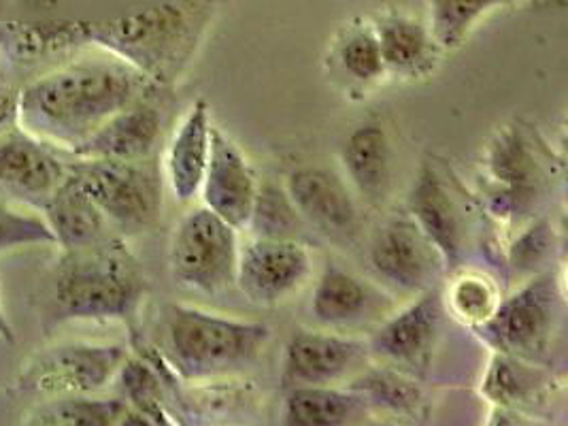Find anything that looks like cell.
Here are the masks:
<instances>
[{
  "instance_id": "6da1fadb",
  "label": "cell",
  "mask_w": 568,
  "mask_h": 426,
  "mask_svg": "<svg viewBox=\"0 0 568 426\" xmlns=\"http://www.w3.org/2000/svg\"><path fill=\"white\" fill-rule=\"evenodd\" d=\"M152 85L118 58L71 62L18 92V126L53 150L71 152Z\"/></svg>"
},
{
  "instance_id": "7a4b0ae2",
  "label": "cell",
  "mask_w": 568,
  "mask_h": 426,
  "mask_svg": "<svg viewBox=\"0 0 568 426\" xmlns=\"http://www.w3.org/2000/svg\"><path fill=\"white\" fill-rule=\"evenodd\" d=\"M217 0H169L115 20L81 22L85 45H99L154 85H171L194 60Z\"/></svg>"
},
{
  "instance_id": "3957f363",
  "label": "cell",
  "mask_w": 568,
  "mask_h": 426,
  "mask_svg": "<svg viewBox=\"0 0 568 426\" xmlns=\"http://www.w3.org/2000/svg\"><path fill=\"white\" fill-rule=\"evenodd\" d=\"M145 296V277L122 241L62 250L53 266L45 326L75 320H130Z\"/></svg>"
},
{
  "instance_id": "277c9868",
  "label": "cell",
  "mask_w": 568,
  "mask_h": 426,
  "mask_svg": "<svg viewBox=\"0 0 568 426\" xmlns=\"http://www.w3.org/2000/svg\"><path fill=\"white\" fill-rule=\"evenodd\" d=\"M160 331L162 354L183 379H207L247 367L268 342L264 324L222 318L185 305H166Z\"/></svg>"
},
{
  "instance_id": "5b68a950",
  "label": "cell",
  "mask_w": 568,
  "mask_h": 426,
  "mask_svg": "<svg viewBox=\"0 0 568 426\" xmlns=\"http://www.w3.org/2000/svg\"><path fill=\"white\" fill-rule=\"evenodd\" d=\"M69 178L124 233H143L160 217L162 182L145 160L78 159Z\"/></svg>"
},
{
  "instance_id": "8992f818",
  "label": "cell",
  "mask_w": 568,
  "mask_h": 426,
  "mask_svg": "<svg viewBox=\"0 0 568 426\" xmlns=\"http://www.w3.org/2000/svg\"><path fill=\"white\" fill-rule=\"evenodd\" d=\"M239 263L236 229L209 207L181 217L169 250L173 280L196 293L215 294L234 284Z\"/></svg>"
},
{
  "instance_id": "52a82bcc",
  "label": "cell",
  "mask_w": 568,
  "mask_h": 426,
  "mask_svg": "<svg viewBox=\"0 0 568 426\" xmlns=\"http://www.w3.org/2000/svg\"><path fill=\"white\" fill-rule=\"evenodd\" d=\"M129 358L120 344H62L34 354L18 377L24 393L73 397L104 388Z\"/></svg>"
},
{
  "instance_id": "ba28073f",
  "label": "cell",
  "mask_w": 568,
  "mask_h": 426,
  "mask_svg": "<svg viewBox=\"0 0 568 426\" xmlns=\"http://www.w3.org/2000/svg\"><path fill=\"white\" fill-rule=\"evenodd\" d=\"M556 316V296L547 280H537L507 301L481 324L486 339L505 354L521 361L545 356Z\"/></svg>"
},
{
  "instance_id": "9c48e42d",
  "label": "cell",
  "mask_w": 568,
  "mask_h": 426,
  "mask_svg": "<svg viewBox=\"0 0 568 426\" xmlns=\"http://www.w3.org/2000/svg\"><path fill=\"white\" fill-rule=\"evenodd\" d=\"M310 250L296 240L260 237L239 252L236 277L241 293L256 305H277L310 280Z\"/></svg>"
},
{
  "instance_id": "30bf717a",
  "label": "cell",
  "mask_w": 568,
  "mask_h": 426,
  "mask_svg": "<svg viewBox=\"0 0 568 426\" xmlns=\"http://www.w3.org/2000/svg\"><path fill=\"white\" fill-rule=\"evenodd\" d=\"M67 175L69 162L58 159L52 145L20 126L0 134V194L41 212Z\"/></svg>"
},
{
  "instance_id": "8fae6325",
  "label": "cell",
  "mask_w": 568,
  "mask_h": 426,
  "mask_svg": "<svg viewBox=\"0 0 568 426\" xmlns=\"http://www.w3.org/2000/svg\"><path fill=\"white\" fill-rule=\"evenodd\" d=\"M203 203L236 231L250 226L258 186L243 152L220 129H211L207 171L203 178Z\"/></svg>"
},
{
  "instance_id": "7c38bea8",
  "label": "cell",
  "mask_w": 568,
  "mask_h": 426,
  "mask_svg": "<svg viewBox=\"0 0 568 426\" xmlns=\"http://www.w3.org/2000/svg\"><path fill=\"white\" fill-rule=\"evenodd\" d=\"M371 265L375 273L400 291H422L435 277V245L409 217H392L373 237ZM440 261V258H439Z\"/></svg>"
},
{
  "instance_id": "4fadbf2b",
  "label": "cell",
  "mask_w": 568,
  "mask_h": 426,
  "mask_svg": "<svg viewBox=\"0 0 568 426\" xmlns=\"http://www.w3.org/2000/svg\"><path fill=\"white\" fill-rule=\"evenodd\" d=\"M285 192L301 217L328 235L349 237L358 231V207L347 184L333 169L307 164L287 175Z\"/></svg>"
},
{
  "instance_id": "5bb4252c",
  "label": "cell",
  "mask_w": 568,
  "mask_h": 426,
  "mask_svg": "<svg viewBox=\"0 0 568 426\" xmlns=\"http://www.w3.org/2000/svg\"><path fill=\"white\" fill-rule=\"evenodd\" d=\"M486 171L496 187L494 205L503 215L524 212L542 182L541 162L516 129L496 134L486 152Z\"/></svg>"
},
{
  "instance_id": "9a60e30c",
  "label": "cell",
  "mask_w": 568,
  "mask_h": 426,
  "mask_svg": "<svg viewBox=\"0 0 568 426\" xmlns=\"http://www.w3.org/2000/svg\"><path fill=\"white\" fill-rule=\"evenodd\" d=\"M362 352L364 346L354 339L301 331L285 346L282 382L285 388L326 386L349 372Z\"/></svg>"
},
{
  "instance_id": "2e32d148",
  "label": "cell",
  "mask_w": 568,
  "mask_h": 426,
  "mask_svg": "<svg viewBox=\"0 0 568 426\" xmlns=\"http://www.w3.org/2000/svg\"><path fill=\"white\" fill-rule=\"evenodd\" d=\"M160 133V111L145 99H139L109 118L69 154L75 159L145 160L154 152Z\"/></svg>"
},
{
  "instance_id": "e0dca14e",
  "label": "cell",
  "mask_w": 568,
  "mask_h": 426,
  "mask_svg": "<svg viewBox=\"0 0 568 426\" xmlns=\"http://www.w3.org/2000/svg\"><path fill=\"white\" fill-rule=\"evenodd\" d=\"M409 207L419 231L435 245L443 266L458 265L465 243L463 213L430 164H424L417 175Z\"/></svg>"
},
{
  "instance_id": "ac0fdd59",
  "label": "cell",
  "mask_w": 568,
  "mask_h": 426,
  "mask_svg": "<svg viewBox=\"0 0 568 426\" xmlns=\"http://www.w3.org/2000/svg\"><path fill=\"white\" fill-rule=\"evenodd\" d=\"M443 296L428 291L405 312L388 320L371 339V347L394 363L424 367L439 335Z\"/></svg>"
},
{
  "instance_id": "d6986e66",
  "label": "cell",
  "mask_w": 568,
  "mask_h": 426,
  "mask_svg": "<svg viewBox=\"0 0 568 426\" xmlns=\"http://www.w3.org/2000/svg\"><path fill=\"white\" fill-rule=\"evenodd\" d=\"M211 129L207 103L196 101L169 145L166 180L181 203L192 201L203 186L211 150Z\"/></svg>"
},
{
  "instance_id": "ffe728a7",
  "label": "cell",
  "mask_w": 568,
  "mask_h": 426,
  "mask_svg": "<svg viewBox=\"0 0 568 426\" xmlns=\"http://www.w3.org/2000/svg\"><path fill=\"white\" fill-rule=\"evenodd\" d=\"M41 213L52 229L55 247L60 250L88 247L109 240L111 224L69 175L43 205Z\"/></svg>"
},
{
  "instance_id": "44dd1931",
  "label": "cell",
  "mask_w": 568,
  "mask_h": 426,
  "mask_svg": "<svg viewBox=\"0 0 568 426\" xmlns=\"http://www.w3.org/2000/svg\"><path fill=\"white\" fill-rule=\"evenodd\" d=\"M343 166L354 187L368 203H382L392 184V150L388 134L379 124H364L347 136Z\"/></svg>"
},
{
  "instance_id": "7402d4cb",
  "label": "cell",
  "mask_w": 568,
  "mask_h": 426,
  "mask_svg": "<svg viewBox=\"0 0 568 426\" xmlns=\"http://www.w3.org/2000/svg\"><path fill=\"white\" fill-rule=\"evenodd\" d=\"M373 28L386 71L417 78L433 69V58L439 48L426 24L405 13H386Z\"/></svg>"
},
{
  "instance_id": "603a6c76",
  "label": "cell",
  "mask_w": 568,
  "mask_h": 426,
  "mask_svg": "<svg viewBox=\"0 0 568 426\" xmlns=\"http://www.w3.org/2000/svg\"><path fill=\"white\" fill-rule=\"evenodd\" d=\"M85 45L81 22H2L0 50L11 60L32 64Z\"/></svg>"
},
{
  "instance_id": "cb8c5ba5",
  "label": "cell",
  "mask_w": 568,
  "mask_h": 426,
  "mask_svg": "<svg viewBox=\"0 0 568 426\" xmlns=\"http://www.w3.org/2000/svg\"><path fill=\"white\" fill-rule=\"evenodd\" d=\"M24 423L43 426L148 425L126 399H85L83 395L45 403L32 409Z\"/></svg>"
},
{
  "instance_id": "d4e9b609",
  "label": "cell",
  "mask_w": 568,
  "mask_h": 426,
  "mask_svg": "<svg viewBox=\"0 0 568 426\" xmlns=\"http://www.w3.org/2000/svg\"><path fill=\"white\" fill-rule=\"evenodd\" d=\"M364 414V397L328 386L290 388L284 403V423L294 426L347 425Z\"/></svg>"
},
{
  "instance_id": "484cf974",
  "label": "cell",
  "mask_w": 568,
  "mask_h": 426,
  "mask_svg": "<svg viewBox=\"0 0 568 426\" xmlns=\"http://www.w3.org/2000/svg\"><path fill=\"white\" fill-rule=\"evenodd\" d=\"M373 293L361 280L336 265L324 268L315 293L313 316L324 324H349L364 318L373 307Z\"/></svg>"
},
{
  "instance_id": "4316f807",
  "label": "cell",
  "mask_w": 568,
  "mask_h": 426,
  "mask_svg": "<svg viewBox=\"0 0 568 426\" xmlns=\"http://www.w3.org/2000/svg\"><path fill=\"white\" fill-rule=\"evenodd\" d=\"M509 0H428V30L439 50H458L475 24Z\"/></svg>"
},
{
  "instance_id": "83f0119b",
  "label": "cell",
  "mask_w": 568,
  "mask_h": 426,
  "mask_svg": "<svg viewBox=\"0 0 568 426\" xmlns=\"http://www.w3.org/2000/svg\"><path fill=\"white\" fill-rule=\"evenodd\" d=\"M336 60L347 75L364 83L379 80L386 73L375 28L366 22H356L341 32L336 43Z\"/></svg>"
},
{
  "instance_id": "f1b7e54d",
  "label": "cell",
  "mask_w": 568,
  "mask_h": 426,
  "mask_svg": "<svg viewBox=\"0 0 568 426\" xmlns=\"http://www.w3.org/2000/svg\"><path fill=\"white\" fill-rule=\"evenodd\" d=\"M447 305L456 318L470 326H481L494 316L500 305V296L488 275L465 273L449 286Z\"/></svg>"
},
{
  "instance_id": "f546056e",
  "label": "cell",
  "mask_w": 568,
  "mask_h": 426,
  "mask_svg": "<svg viewBox=\"0 0 568 426\" xmlns=\"http://www.w3.org/2000/svg\"><path fill=\"white\" fill-rule=\"evenodd\" d=\"M24 245H55L43 213L22 210L16 201L0 199V252Z\"/></svg>"
},
{
  "instance_id": "4dcf8cb0",
  "label": "cell",
  "mask_w": 568,
  "mask_h": 426,
  "mask_svg": "<svg viewBox=\"0 0 568 426\" xmlns=\"http://www.w3.org/2000/svg\"><path fill=\"white\" fill-rule=\"evenodd\" d=\"M541 384L539 372L521 365L517 358L496 356L484 382V393L494 403H524Z\"/></svg>"
},
{
  "instance_id": "1f68e13d",
  "label": "cell",
  "mask_w": 568,
  "mask_h": 426,
  "mask_svg": "<svg viewBox=\"0 0 568 426\" xmlns=\"http://www.w3.org/2000/svg\"><path fill=\"white\" fill-rule=\"evenodd\" d=\"M120 382L124 390V399L129 400L130 407L139 412L148 425H166V414L160 400V384L150 365L141 361H130L120 369Z\"/></svg>"
},
{
  "instance_id": "d6a6232c",
  "label": "cell",
  "mask_w": 568,
  "mask_h": 426,
  "mask_svg": "<svg viewBox=\"0 0 568 426\" xmlns=\"http://www.w3.org/2000/svg\"><path fill=\"white\" fill-rule=\"evenodd\" d=\"M301 220L303 217L292 205L287 192L275 186L258 190L250 224L258 231L260 237L292 240V233L301 226Z\"/></svg>"
},
{
  "instance_id": "836d02e7",
  "label": "cell",
  "mask_w": 568,
  "mask_h": 426,
  "mask_svg": "<svg viewBox=\"0 0 568 426\" xmlns=\"http://www.w3.org/2000/svg\"><path fill=\"white\" fill-rule=\"evenodd\" d=\"M366 390L373 395V399L396 412H415L422 403L419 390L414 384L394 373H373L371 377H366Z\"/></svg>"
},
{
  "instance_id": "e575fe53",
  "label": "cell",
  "mask_w": 568,
  "mask_h": 426,
  "mask_svg": "<svg viewBox=\"0 0 568 426\" xmlns=\"http://www.w3.org/2000/svg\"><path fill=\"white\" fill-rule=\"evenodd\" d=\"M542 245H545V229L537 226V229H532L526 237H521V241L517 243L516 252H514V263H516V266H528L532 265L535 261H539Z\"/></svg>"
},
{
  "instance_id": "d590c367",
  "label": "cell",
  "mask_w": 568,
  "mask_h": 426,
  "mask_svg": "<svg viewBox=\"0 0 568 426\" xmlns=\"http://www.w3.org/2000/svg\"><path fill=\"white\" fill-rule=\"evenodd\" d=\"M18 126V92L0 81V134Z\"/></svg>"
},
{
  "instance_id": "8d00e7d4",
  "label": "cell",
  "mask_w": 568,
  "mask_h": 426,
  "mask_svg": "<svg viewBox=\"0 0 568 426\" xmlns=\"http://www.w3.org/2000/svg\"><path fill=\"white\" fill-rule=\"evenodd\" d=\"M0 342H4V344H9V346H13V344L18 342L16 328H13V324L7 318L4 310H2V303H0Z\"/></svg>"
},
{
  "instance_id": "74e56055",
  "label": "cell",
  "mask_w": 568,
  "mask_h": 426,
  "mask_svg": "<svg viewBox=\"0 0 568 426\" xmlns=\"http://www.w3.org/2000/svg\"><path fill=\"white\" fill-rule=\"evenodd\" d=\"M20 2L32 4V7H52V4L60 2V0H20Z\"/></svg>"
}]
</instances>
